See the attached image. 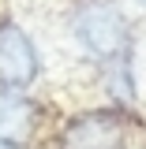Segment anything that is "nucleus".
Returning <instances> with one entry per match:
<instances>
[{"instance_id": "1", "label": "nucleus", "mask_w": 146, "mask_h": 149, "mask_svg": "<svg viewBox=\"0 0 146 149\" xmlns=\"http://www.w3.org/2000/svg\"><path fill=\"white\" fill-rule=\"evenodd\" d=\"M71 34L101 63L131 56V22L116 0H79L71 8Z\"/></svg>"}, {"instance_id": "2", "label": "nucleus", "mask_w": 146, "mask_h": 149, "mask_svg": "<svg viewBox=\"0 0 146 149\" xmlns=\"http://www.w3.org/2000/svg\"><path fill=\"white\" fill-rule=\"evenodd\" d=\"M56 149H128V119L116 108L79 112L64 123Z\"/></svg>"}, {"instance_id": "3", "label": "nucleus", "mask_w": 146, "mask_h": 149, "mask_svg": "<svg viewBox=\"0 0 146 149\" xmlns=\"http://www.w3.org/2000/svg\"><path fill=\"white\" fill-rule=\"evenodd\" d=\"M41 74V56L30 34L15 22H0V90L23 93Z\"/></svg>"}, {"instance_id": "4", "label": "nucleus", "mask_w": 146, "mask_h": 149, "mask_svg": "<svg viewBox=\"0 0 146 149\" xmlns=\"http://www.w3.org/2000/svg\"><path fill=\"white\" fill-rule=\"evenodd\" d=\"M37 127H41L37 101L23 97V93H11V90H0V149L30 146Z\"/></svg>"}, {"instance_id": "5", "label": "nucleus", "mask_w": 146, "mask_h": 149, "mask_svg": "<svg viewBox=\"0 0 146 149\" xmlns=\"http://www.w3.org/2000/svg\"><path fill=\"white\" fill-rule=\"evenodd\" d=\"M109 86H112L116 104H131L135 86H131V63H128V56H124V60H116V63H109Z\"/></svg>"}, {"instance_id": "6", "label": "nucleus", "mask_w": 146, "mask_h": 149, "mask_svg": "<svg viewBox=\"0 0 146 149\" xmlns=\"http://www.w3.org/2000/svg\"><path fill=\"white\" fill-rule=\"evenodd\" d=\"M135 4H139V8H146V0H135Z\"/></svg>"}]
</instances>
